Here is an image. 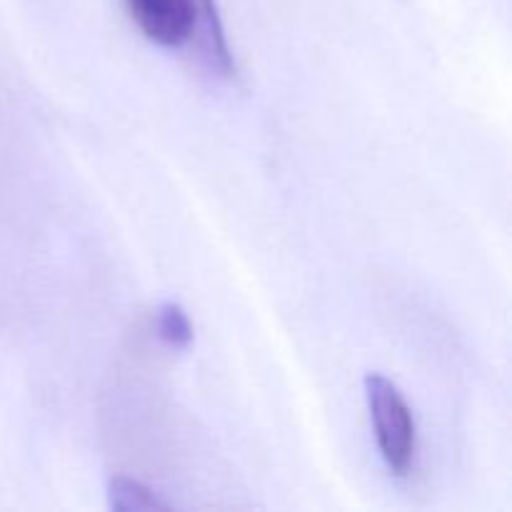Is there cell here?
Wrapping results in <instances>:
<instances>
[{
	"label": "cell",
	"instance_id": "cell-4",
	"mask_svg": "<svg viewBox=\"0 0 512 512\" xmlns=\"http://www.w3.org/2000/svg\"><path fill=\"white\" fill-rule=\"evenodd\" d=\"M155 330L168 348L185 350L193 343V323L178 303H163L155 313Z\"/></svg>",
	"mask_w": 512,
	"mask_h": 512
},
{
	"label": "cell",
	"instance_id": "cell-2",
	"mask_svg": "<svg viewBox=\"0 0 512 512\" xmlns=\"http://www.w3.org/2000/svg\"><path fill=\"white\" fill-rule=\"evenodd\" d=\"M365 398H368L380 458L390 473L405 478L413 470L415 450H418L413 410L398 385L380 373H370L365 378Z\"/></svg>",
	"mask_w": 512,
	"mask_h": 512
},
{
	"label": "cell",
	"instance_id": "cell-3",
	"mask_svg": "<svg viewBox=\"0 0 512 512\" xmlns=\"http://www.w3.org/2000/svg\"><path fill=\"white\" fill-rule=\"evenodd\" d=\"M105 495H108V508L115 512H155L173 508V503H168L153 488L125 475H113L108 480Z\"/></svg>",
	"mask_w": 512,
	"mask_h": 512
},
{
	"label": "cell",
	"instance_id": "cell-1",
	"mask_svg": "<svg viewBox=\"0 0 512 512\" xmlns=\"http://www.w3.org/2000/svg\"><path fill=\"white\" fill-rule=\"evenodd\" d=\"M140 33L160 48H183L198 38L208 70L218 78L235 75V60L225 38L215 0H123Z\"/></svg>",
	"mask_w": 512,
	"mask_h": 512
}]
</instances>
